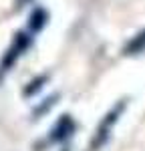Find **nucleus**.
Wrapping results in <instances>:
<instances>
[{"label":"nucleus","mask_w":145,"mask_h":151,"mask_svg":"<svg viewBox=\"0 0 145 151\" xmlns=\"http://www.w3.org/2000/svg\"><path fill=\"white\" fill-rule=\"evenodd\" d=\"M45 20H47V14L42 10H36L34 14H32V18H30V26H32L34 30H38V28L45 24Z\"/></svg>","instance_id":"obj_3"},{"label":"nucleus","mask_w":145,"mask_h":151,"mask_svg":"<svg viewBox=\"0 0 145 151\" xmlns=\"http://www.w3.org/2000/svg\"><path fill=\"white\" fill-rule=\"evenodd\" d=\"M72 129H75L72 121L69 119V117H62V119L59 121V125L52 129V139H65V137H69Z\"/></svg>","instance_id":"obj_1"},{"label":"nucleus","mask_w":145,"mask_h":151,"mask_svg":"<svg viewBox=\"0 0 145 151\" xmlns=\"http://www.w3.org/2000/svg\"><path fill=\"white\" fill-rule=\"evenodd\" d=\"M143 50H145V32L137 35L131 42H129V47L125 48L127 55H137V52H143Z\"/></svg>","instance_id":"obj_2"}]
</instances>
